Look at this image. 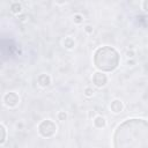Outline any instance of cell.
<instances>
[{
	"instance_id": "6da1fadb",
	"label": "cell",
	"mask_w": 148,
	"mask_h": 148,
	"mask_svg": "<svg viewBox=\"0 0 148 148\" xmlns=\"http://www.w3.org/2000/svg\"><path fill=\"white\" fill-rule=\"evenodd\" d=\"M113 148H148V120L130 118L120 123L112 135Z\"/></svg>"
},
{
	"instance_id": "7a4b0ae2",
	"label": "cell",
	"mask_w": 148,
	"mask_h": 148,
	"mask_svg": "<svg viewBox=\"0 0 148 148\" xmlns=\"http://www.w3.org/2000/svg\"><path fill=\"white\" fill-rule=\"evenodd\" d=\"M92 61L99 72H112L120 64V54L114 47L104 45L95 50Z\"/></svg>"
},
{
	"instance_id": "3957f363",
	"label": "cell",
	"mask_w": 148,
	"mask_h": 148,
	"mask_svg": "<svg viewBox=\"0 0 148 148\" xmlns=\"http://www.w3.org/2000/svg\"><path fill=\"white\" fill-rule=\"evenodd\" d=\"M37 130L40 136L49 139V138H52L57 133V125L51 119H44L38 124Z\"/></svg>"
},
{
	"instance_id": "277c9868",
	"label": "cell",
	"mask_w": 148,
	"mask_h": 148,
	"mask_svg": "<svg viewBox=\"0 0 148 148\" xmlns=\"http://www.w3.org/2000/svg\"><path fill=\"white\" fill-rule=\"evenodd\" d=\"M2 101L7 108H15L20 103V96L15 91H9V92H6L3 95Z\"/></svg>"
},
{
	"instance_id": "5b68a950",
	"label": "cell",
	"mask_w": 148,
	"mask_h": 148,
	"mask_svg": "<svg viewBox=\"0 0 148 148\" xmlns=\"http://www.w3.org/2000/svg\"><path fill=\"white\" fill-rule=\"evenodd\" d=\"M91 80H92L94 86L97 87V88H103V87H105L106 83H108V81H109L108 75H106L104 72H99V71H97V72H95V73L92 74V79H91Z\"/></svg>"
},
{
	"instance_id": "8992f818",
	"label": "cell",
	"mask_w": 148,
	"mask_h": 148,
	"mask_svg": "<svg viewBox=\"0 0 148 148\" xmlns=\"http://www.w3.org/2000/svg\"><path fill=\"white\" fill-rule=\"evenodd\" d=\"M37 83L40 87L46 88V87H49L51 84V76L49 74H46V73H42V74H39L37 76Z\"/></svg>"
},
{
	"instance_id": "52a82bcc",
	"label": "cell",
	"mask_w": 148,
	"mask_h": 148,
	"mask_svg": "<svg viewBox=\"0 0 148 148\" xmlns=\"http://www.w3.org/2000/svg\"><path fill=\"white\" fill-rule=\"evenodd\" d=\"M110 110L113 112V113H120L123 110H124V103L123 101L116 98L113 99L111 103H110Z\"/></svg>"
},
{
	"instance_id": "ba28073f",
	"label": "cell",
	"mask_w": 148,
	"mask_h": 148,
	"mask_svg": "<svg viewBox=\"0 0 148 148\" xmlns=\"http://www.w3.org/2000/svg\"><path fill=\"white\" fill-rule=\"evenodd\" d=\"M92 123L96 128H104L106 126V119L103 116H96L92 119Z\"/></svg>"
},
{
	"instance_id": "9c48e42d",
	"label": "cell",
	"mask_w": 148,
	"mask_h": 148,
	"mask_svg": "<svg viewBox=\"0 0 148 148\" xmlns=\"http://www.w3.org/2000/svg\"><path fill=\"white\" fill-rule=\"evenodd\" d=\"M9 8H10V12H12L13 14H17V15H20L21 12H22V5H21L20 2H17V1L12 2L10 6H9Z\"/></svg>"
},
{
	"instance_id": "30bf717a",
	"label": "cell",
	"mask_w": 148,
	"mask_h": 148,
	"mask_svg": "<svg viewBox=\"0 0 148 148\" xmlns=\"http://www.w3.org/2000/svg\"><path fill=\"white\" fill-rule=\"evenodd\" d=\"M62 45H64V47H66V49H68V50H72V49H74V46H75V40H74L73 37L67 36V37L64 39Z\"/></svg>"
},
{
	"instance_id": "8fae6325",
	"label": "cell",
	"mask_w": 148,
	"mask_h": 148,
	"mask_svg": "<svg viewBox=\"0 0 148 148\" xmlns=\"http://www.w3.org/2000/svg\"><path fill=\"white\" fill-rule=\"evenodd\" d=\"M0 128H1V140H0V143L3 145L6 142V139H7V128H6V126L2 123L0 124Z\"/></svg>"
},
{
	"instance_id": "7c38bea8",
	"label": "cell",
	"mask_w": 148,
	"mask_h": 148,
	"mask_svg": "<svg viewBox=\"0 0 148 148\" xmlns=\"http://www.w3.org/2000/svg\"><path fill=\"white\" fill-rule=\"evenodd\" d=\"M94 89L91 88V87H86L84 88V90H83V94H84V96L86 97H92L94 96Z\"/></svg>"
},
{
	"instance_id": "4fadbf2b",
	"label": "cell",
	"mask_w": 148,
	"mask_h": 148,
	"mask_svg": "<svg viewBox=\"0 0 148 148\" xmlns=\"http://www.w3.org/2000/svg\"><path fill=\"white\" fill-rule=\"evenodd\" d=\"M73 21H74V23H76V24L82 23V22H83V16H82V14H74Z\"/></svg>"
},
{
	"instance_id": "5bb4252c",
	"label": "cell",
	"mask_w": 148,
	"mask_h": 148,
	"mask_svg": "<svg viewBox=\"0 0 148 148\" xmlns=\"http://www.w3.org/2000/svg\"><path fill=\"white\" fill-rule=\"evenodd\" d=\"M57 117H58V119H59L60 121H65V120L67 119V113H66L65 111H59L58 114H57Z\"/></svg>"
},
{
	"instance_id": "9a60e30c",
	"label": "cell",
	"mask_w": 148,
	"mask_h": 148,
	"mask_svg": "<svg viewBox=\"0 0 148 148\" xmlns=\"http://www.w3.org/2000/svg\"><path fill=\"white\" fill-rule=\"evenodd\" d=\"M84 31H86L87 34H92V31H94V28H92L90 24H87V25L84 27Z\"/></svg>"
},
{
	"instance_id": "2e32d148",
	"label": "cell",
	"mask_w": 148,
	"mask_h": 148,
	"mask_svg": "<svg viewBox=\"0 0 148 148\" xmlns=\"http://www.w3.org/2000/svg\"><path fill=\"white\" fill-rule=\"evenodd\" d=\"M141 7H142V9H143L146 13H148V0H145V1H142V3H141Z\"/></svg>"
},
{
	"instance_id": "e0dca14e",
	"label": "cell",
	"mask_w": 148,
	"mask_h": 148,
	"mask_svg": "<svg viewBox=\"0 0 148 148\" xmlns=\"http://www.w3.org/2000/svg\"><path fill=\"white\" fill-rule=\"evenodd\" d=\"M126 54H127L128 58H133V57H134V51H132V50L130 51V50H128V51L126 52Z\"/></svg>"
},
{
	"instance_id": "ac0fdd59",
	"label": "cell",
	"mask_w": 148,
	"mask_h": 148,
	"mask_svg": "<svg viewBox=\"0 0 148 148\" xmlns=\"http://www.w3.org/2000/svg\"><path fill=\"white\" fill-rule=\"evenodd\" d=\"M25 17H27V15H18V18L21 20V21H25Z\"/></svg>"
}]
</instances>
